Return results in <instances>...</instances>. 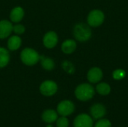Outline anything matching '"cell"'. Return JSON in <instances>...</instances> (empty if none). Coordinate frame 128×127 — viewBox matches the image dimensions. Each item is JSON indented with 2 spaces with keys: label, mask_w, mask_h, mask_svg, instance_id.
Returning <instances> with one entry per match:
<instances>
[{
  "label": "cell",
  "mask_w": 128,
  "mask_h": 127,
  "mask_svg": "<svg viewBox=\"0 0 128 127\" xmlns=\"http://www.w3.org/2000/svg\"><path fill=\"white\" fill-rule=\"evenodd\" d=\"M40 54L34 49L31 47H26L20 52V58L21 62L28 67H32L40 61Z\"/></svg>",
  "instance_id": "6da1fadb"
},
{
  "label": "cell",
  "mask_w": 128,
  "mask_h": 127,
  "mask_svg": "<svg viewBox=\"0 0 128 127\" xmlns=\"http://www.w3.org/2000/svg\"><path fill=\"white\" fill-rule=\"evenodd\" d=\"M91 26L84 22L76 23L73 28V34L74 38L81 43L88 41L92 35Z\"/></svg>",
  "instance_id": "7a4b0ae2"
},
{
  "label": "cell",
  "mask_w": 128,
  "mask_h": 127,
  "mask_svg": "<svg viewBox=\"0 0 128 127\" xmlns=\"http://www.w3.org/2000/svg\"><path fill=\"white\" fill-rule=\"evenodd\" d=\"M74 94L80 101L86 102L93 98L95 94V91L92 85L88 83H82L76 88Z\"/></svg>",
  "instance_id": "3957f363"
},
{
  "label": "cell",
  "mask_w": 128,
  "mask_h": 127,
  "mask_svg": "<svg viewBox=\"0 0 128 127\" xmlns=\"http://www.w3.org/2000/svg\"><path fill=\"white\" fill-rule=\"evenodd\" d=\"M58 87L57 83L53 80H45L42 82L39 86L40 93L46 97L54 96L58 91Z\"/></svg>",
  "instance_id": "277c9868"
},
{
  "label": "cell",
  "mask_w": 128,
  "mask_h": 127,
  "mask_svg": "<svg viewBox=\"0 0 128 127\" xmlns=\"http://www.w3.org/2000/svg\"><path fill=\"white\" fill-rule=\"evenodd\" d=\"M105 19L104 13L98 9L92 10L87 16V23L91 27H98L103 24Z\"/></svg>",
  "instance_id": "5b68a950"
},
{
  "label": "cell",
  "mask_w": 128,
  "mask_h": 127,
  "mask_svg": "<svg viewBox=\"0 0 128 127\" xmlns=\"http://www.w3.org/2000/svg\"><path fill=\"white\" fill-rule=\"evenodd\" d=\"M75 111L74 103L69 100H64L59 102L56 107V112L60 116L68 117L72 115Z\"/></svg>",
  "instance_id": "8992f818"
},
{
  "label": "cell",
  "mask_w": 128,
  "mask_h": 127,
  "mask_svg": "<svg viewBox=\"0 0 128 127\" xmlns=\"http://www.w3.org/2000/svg\"><path fill=\"white\" fill-rule=\"evenodd\" d=\"M43 45L48 49L55 48L58 43V36L55 31H49L45 33L42 39Z\"/></svg>",
  "instance_id": "52a82bcc"
},
{
  "label": "cell",
  "mask_w": 128,
  "mask_h": 127,
  "mask_svg": "<svg viewBox=\"0 0 128 127\" xmlns=\"http://www.w3.org/2000/svg\"><path fill=\"white\" fill-rule=\"evenodd\" d=\"M92 118L87 114H80L74 121V127H93Z\"/></svg>",
  "instance_id": "ba28073f"
},
{
  "label": "cell",
  "mask_w": 128,
  "mask_h": 127,
  "mask_svg": "<svg viewBox=\"0 0 128 127\" xmlns=\"http://www.w3.org/2000/svg\"><path fill=\"white\" fill-rule=\"evenodd\" d=\"M13 32V23L10 19H1L0 20V40H4L8 38Z\"/></svg>",
  "instance_id": "9c48e42d"
},
{
  "label": "cell",
  "mask_w": 128,
  "mask_h": 127,
  "mask_svg": "<svg viewBox=\"0 0 128 127\" xmlns=\"http://www.w3.org/2000/svg\"><path fill=\"white\" fill-rule=\"evenodd\" d=\"M25 16V10L21 6H15L13 7L9 14L10 21L12 23L20 22Z\"/></svg>",
  "instance_id": "30bf717a"
},
{
  "label": "cell",
  "mask_w": 128,
  "mask_h": 127,
  "mask_svg": "<svg viewBox=\"0 0 128 127\" xmlns=\"http://www.w3.org/2000/svg\"><path fill=\"white\" fill-rule=\"evenodd\" d=\"M90 114L92 118L96 120L103 118L106 115V109L101 103H95L90 108Z\"/></svg>",
  "instance_id": "8fae6325"
},
{
  "label": "cell",
  "mask_w": 128,
  "mask_h": 127,
  "mask_svg": "<svg viewBox=\"0 0 128 127\" xmlns=\"http://www.w3.org/2000/svg\"><path fill=\"white\" fill-rule=\"evenodd\" d=\"M22 38L20 37V35L16 34H11L8 38L7 41V49L10 52H15L20 49L22 46Z\"/></svg>",
  "instance_id": "7c38bea8"
},
{
  "label": "cell",
  "mask_w": 128,
  "mask_h": 127,
  "mask_svg": "<svg viewBox=\"0 0 128 127\" xmlns=\"http://www.w3.org/2000/svg\"><path fill=\"white\" fill-rule=\"evenodd\" d=\"M87 79L91 83H98L103 79V71L99 67H92L87 73Z\"/></svg>",
  "instance_id": "4fadbf2b"
},
{
  "label": "cell",
  "mask_w": 128,
  "mask_h": 127,
  "mask_svg": "<svg viewBox=\"0 0 128 127\" xmlns=\"http://www.w3.org/2000/svg\"><path fill=\"white\" fill-rule=\"evenodd\" d=\"M77 44L74 39H67L64 40L61 45V49L63 53L66 55H70L74 53L76 49Z\"/></svg>",
  "instance_id": "5bb4252c"
},
{
  "label": "cell",
  "mask_w": 128,
  "mask_h": 127,
  "mask_svg": "<svg viewBox=\"0 0 128 127\" xmlns=\"http://www.w3.org/2000/svg\"><path fill=\"white\" fill-rule=\"evenodd\" d=\"M58 118V114L54 109H46L41 115V119L46 124H52L56 121Z\"/></svg>",
  "instance_id": "9a60e30c"
},
{
  "label": "cell",
  "mask_w": 128,
  "mask_h": 127,
  "mask_svg": "<svg viewBox=\"0 0 128 127\" xmlns=\"http://www.w3.org/2000/svg\"><path fill=\"white\" fill-rule=\"evenodd\" d=\"M39 63H40L41 67L46 71H51V70H54L56 67V63H55L54 60L52 58L47 57L44 55H40Z\"/></svg>",
  "instance_id": "2e32d148"
},
{
  "label": "cell",
  "mask_w": 128,
  "mask_h": 127,
  "mask_svg": "<svg viewBox=\"0 0 128 127\" xmlns=\"http://www.w3.org/2000/svg\"><path fill=\"white\" fill-rule=\"evenodd\" d=\"M10 61V51L5 47L0 46V69L6 67Z\"/></svg>",
  "instance_id": "e0dca14e"
},
{
  "label": "cell",
  "mask_w": 128,
  "mask_h": 127,
  "mask_svg": "<svg viewBox=\"0 0 128 127\" xmlns=\"http://www.w3.org/2000/svg\"><path fill=\"white\" fill-rule=\"evenodd\" d=\"M97 92L101 96H106L111 92V87L108 83L100 82L96 86Z\"/></svg>",
  "instance_id": "ac0fdd59"
},
{
  "label": "cell",
  "mask_w": 128,
  "mask_h": 127,
  "mask_svg": "<svg viewBox=\"0 0 128 127\" xmlns=\"http://www.w3.org/2000/svg\"><path fill=\"white\" fill-rule=\"evenodd\" d=\"M61 65L62 70L68 74H74L76 71V67L74 64L68 60H64L62 62Z\"/></svg>",
  "instance_id": "d6986e66"
},
{
  "label": "cell",
  "mask_w": 128,
  "mask_h": 127,
  "mask_svg": "<svg viewBox=\"0 0 128 127\" xmlns=\"http://www.w3.org/2000/svg\"><path fill=\"white\" fill-rule=\"evenodd\" d=\"M13 32L16 35H22L26 32V27L20 22L13 24Z\"/></svg>",
  "instance_id": "ffe728a7"
},
{
  "label": "cell",
  "mask_w": 128,
  "mask_h": 127,
  "mask_svg": "<svg viewBox=\"0 0 128 127\" xmlns=\"http://www.w3.org/2000/svg\"><path fill=\"white\" fill-rule=\"evenodd\" d=\"M126 76V72L123 69H117L113 71L112 77L115 80H122Z\"/></svg>",
  "instance_id": "44dd1931"
},
{
  "label": "cell",
  "mask_w": 128,
  "mask_h": 127,
  "mask_svg": "<svg viewBox=\"0 0 128 127\" xmlns=\"http://www.w3.org/2000/svg\"><path fill=\"white\" fill-rule=\"evenodd\" d=\"M57 127H69V120L67 117L61 116L58 117L56 121Z\"/></svg>",
  "instance_id": "7402d4cb"
},
{
  "label": "cell",
  "mask_w": 128,
  "mask_h": 127,
  "mask_svg": "<svg viewBox=\"0 0 128 127\" xmlns=\"http://www.w3.org/2000/svg\"><path fill=\"white\" fill-rule=\"evenodd\" d=\"M94 127H112V124L108 119L100 118L94 124Z\"/></svg>",
  "instance_id": "603a6c76"
},
{
  "label": "cell",
  "mask_w": 128,
  "mask_h": 127,
  "mask_svg": "<svg viewBox=\"0 0 128 127\" xmlns=\"http://www.w3.org/2000/svg\"><path fill=\"white\" fill-rule=\"evenodd\" d=\"M46 127H53L52 124H47V125L46 126Z\"/></svg>",
  "instance_id": "cb8c5ba5"
}]
</instances>
